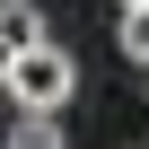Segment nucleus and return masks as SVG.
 <instances>
[{
  "mask_svg": "<svg viewBox=\"0 0 149 149\" xmlns=\"http://www.w3.org/2000/svg\"><path fill=\"white\" fill-rule=\"evenodd\" d=\"M123 9H149V0H123Z\"/></svg>",
  "mask_w": 149,
  "mask_h": 149,
  "instance_id": "obj_5",
  "label": "nucleus"
},
{
  "mask_svg": "<svg viewBox=\"0 0 149 149\" xmlns=\"http://www.w3.org/2000/svg\"><path fill=\"white\" fill-rule=\"evenodd\" d=\"M9 149H61V114H18Z\"/></svg>",
  "mask_w": 149,
  "mask_h": 149,
  "instance_id": "obj_3",
  "label": "nucleus"
},
{
  "mask_svg": "<svg viewBox=\"0 0 149 149\" xmlns=\"http://www.w3.org/2000/svg\"><path fill=\"white\" fill-rule=\"evenodd\" d=\"M114 44H123V53H132V61L149 70V9H123V26H114Z\"/></svg>",
  "mask_w": 149,
  "mask_h": 149,
  "instance_id": "obj_4",
  "label": "nucleus"
},
{
  "mask_svg": "<svg viewBox=\"0 0 149 149\" xmlns=\"http://www.w3.org/2000/svg\"><path fill=\"white\" fill-rule=\"evenodd\" d=\"M26 44H44V9L35 0H0V61H18Z\"/></svg>",
  "mask_w": 149,
  "mask_h": 149,
  "instance_id": "obj_2",
  "label": "nucleus"
},
{
  "mask_svg": "<svg viewBox=\"0 0 149 149\" xmlns=\"http://www.w3.org/2000/svg\"><path fill=\"white\" fill-rule=\"evenodd\" d=\"M0 88L18 97V114H61L70 97H79V61L44 35V44H26L18 61H0Z\"/></svg>",
  "mask_w": 149,
  "mask_h": 149,
  "instance_id": "obj_1",
  "label": "nucleus"
}]
</instances>
